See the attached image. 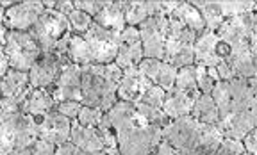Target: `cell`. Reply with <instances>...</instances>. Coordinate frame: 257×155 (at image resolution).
Segmentation results:
<instances>
[{"mask_svg": "<svg viewBox=\"0 0 257 155\" xmlns=\"http://www.w3.org/2000/svg\"><path fill=\"white\" fill-rule=\"evenodd\" d=\"M211 95L220 111L218 127L223 135L243 141L257 127V79L218 82Z\"/></svg>", "mask_w": 257, "mask_h": 155, "instance_id": "6da1fadb", "label": "cell"}, {"mask_svg": "<svg viewBox=\"0 0 257 155\" xmlns=\"http://www.w3.org/2000/svg\"><path fill=\"white\" fill-rule=\"evenodd\" d=\"M102 123L116 134L120 155H152L163 143L165 128L150 125L133 102L118 100L105 112Z\"/></svg>", "mask_w": 257, "mask_h": 155, "instance_id": "7a4b0ae2", "label": "cell"}, {"mask_svg": "<svg viewBox=\"0 0 257 155\" xmlns=\"http://www.w3.org/2000/svg\"><path fill=\"white\" fill-rule=\"evenodd\" d=\"M163 139L181 155H214L225 135L218 125L202 123L189 114L172 119L163 130Z\"/></svg>", "mask_w": 257, "mask_h": 155, "instance_id": "3957f363", "label": "cell"}, {"mask_svg": "<svg viewBox=\"0 0 257 155\" xmlns=\"http://www.w3.org/2000/svg\"><path fill=\"white\" fill-rule=\"evenodd\" d=\"M120 36L121 32L109 31V29L100 27L98 24H93V27L84 34L73 32L68 48L70 61L79 66L112 64L118 56Z\"/></svg>", "mask_w": 257, "mask_h": 155, "instance_id": "277c9868", "label": "cell"}, {"mask_svg": "<svg viewBox=\"0 0 257 155\" xmlns=\"http://www.w3.org/2000/svg\"><path fill=\"white\" fill-rule=\"evenodd\" d=\"M82 68V105L107 112L118 102L123 70L112 64H86Z\"/></svg>", "mask_w": 257, "mask_h": 155, "instance_id": "5b68a950", "label": "cell"}, {"mask_svg": "<svg viewBox=\"0 0 257 155\" xmlns=\"http://www.w3.org/2000/svg\"><path fill=\"white\" fill-rule=\"evenodd\" d=\"M29 32L38 41L43 54L68 56L70 40L73 36V29L70 25L68 16L61 15L56 9H47L38 20V24Z\"/></svg>", "mask_w": 257, "mask_h": 155, "instance_id": "8992f818", "label": "cell"}, {"mask_svg": "<svg viewBox=\"0 0 257 155\" xmlns=\"http://www.w3.org/2000/svg\"><path fill=\"white\" fill-rule=\"evenodd\" d=\"M0 125H2V141H0L2 155L31 150L34 143L40 139L38 119L22 111L2 112Z\"/></svg>", "mask_w": 257, "mask_h": 155, "instance_id": "52a82bcc", "label": "cell"}, {"mask_svg": "<svg viewBox=\"0 0 257 155\" xmlns=\"http://www.w3.org/2000/svg\"><path fill=\"white\" fill-rule=\"evenodd\" d=\"M170 20V32H168V41H166V54L165 61L177 70L186 66H193L195 64V41H197L198 34L182 25L181 22L168 16Z\"/></svg>", "mask_w": 257, "mask_h": 155, "instance_id": "ba28073f", "label": "cell"}, {"mask_svg": "<svg viewBox=\"0 0 257 155\" xmlns=\"http://www.w3.org/2000/svg\"><path fill=\"white\" fill-rule=\"evenodd\" d=\"M2 52L9 57L13 70L18 72H31L32 66L41 59L43 50L34 40L31 32L9 31L2 45Z\"/></svg>", "mask_w": 257, "mask_h": 155, "instance_id": "9c48e42d", "label": "cell"}, {"mask_svg": "<svg viewBox=\"0 0 257 155\" xmlns=\"http://www.w3.org/2000/svg\"><path fill=\"white\" fill-rule=\"evenodd\" d=\"M191 4L200 11L202 18L205 22V29L207 31H214L223 24L225 20H229L232 16L245 15V13L253 11L255 2H209V0H191Z\"/></svg>", "mask_w": 257, "mask_h": 155, "instance_id": "30bf717a", "label": "cell"}, {"mask_svg": "<svg viewBox=\"0 0 257 155\" xmlns=\"http://www.w3.org/2000/svg\"><path fill=\"white\" fill-rule=\"evenodd\" d=\"M141 41H143L145 59H161L165 61L166 41L170 32L168 16H152L140 25Z\"/></svg>", "mask_w": 257, "mask_h": 155, "instance_id": "8fae6325", "label": "cell"}, {"mask_svg": "<svg viewBox=\"0 0 257 155\" xmlns=\"http://www.w3.org/2000/svg\"><path fill=\"white\" fill-rule=\"evenodd\" d=\"M45 9V4L40 0H29V2H16L11 9H2V25L9 31L29 32L38 24Z\"/></svg>", "mask_w": 257, "mask_h": 155, "instance_id": "7c38bea8", "label": "cell"}, {"mask_svg": "<svg viewBox=\"0 0 257 155\" xmlns=\"http://www.w3.org/2000/svg\"><path fill=\"white\" fill-rule=\"evenodd\" d=\"M68 56H57V54H43L41 59L38 61L32 70L29 72L31 75V84L34 89H50L59 79L61 72L66 64H70Z\"/></svg>", "mask_w": 257, "mask_h": 155, "instance_id": "4fadbf2b", "label": "cell"}, {"mask_svg": "<svg viewBox=\"0 0 257 155\" xmlns=\"http://www.w3.org/2000/svg\"><path fill=\"white\" fill-rule=\"evenodd\" d=\"M257 24V13L250 11L245 15L232 16L229 20H225L220 27L216 29V34L220 41H223L227 47L241 43H250V36Z\"/></svg>", "mask_w": 257, "mask_h": 155, "instance_id": "5bb4252c", "label": "cell"}, {"mask_svg": "<svg viewBox=\"0 0 257 155\" xmlns=\"http://www.w3.org/2000/svg\"><path fill=\"white\" fill-rule=\"evenodd\" d=\"M48 91L52 93L56 103L66 102V100H75L82 103V68L75 63L66 64L59 79Z\"/></svg>", "mask_w": 257, "mask_h": 155, "instance_id": "9a60e30c", "label": "cell"}, {"mask_svg": "<svg viewBox=\"0 0 257 155\" xmlns=\"http://www.w3.org/2000/svg\"><path fill=\"white\" fill-rule=\"evenodd\" d=\"M38 119V132H40V139L50 141L56 146L70 141V134H72V121L73 119L63 116L59 111L52 109L45 116Z\"/></svg>", "mask_w": 257, "mask_h": 155, "instance_id": "2e32d148", "label": "cell"}, {"mask_svg": "<svg viewBox=\"0 0 257 155\" xmlns=\"http://www.w3.org/2000/svg\"><path fill=\"white\" fill-rule=\"evenodd\" d=\"M145 59V50H143V41H141V34L138 27H125V31L120 36V48H118V56L114 63L121 68L140 66L141 61Z\"/></svg>", "mask_w": 257, "mask_h": 155, "instance_id": "e0dca14e", "label": "cell"}, {"mask_svg": "<svg viewBox=\"0 0 257 155\" xmlns=\"http://www.w3.org/2000/svg\"><path fill=\"white\" fill-rule=\"evenodd\" d=\"M152 86L154 84L150 82L149 77L141 72L140 66L127 68V70H123V77H121L120 86H118V100L134 103Z\"/></svg>", "mask_w": 257, "mask_h": 155, "instance_id": "ac0fdd59", "label": "cell"}, {"mask_svg": "<svg viewBox=\"0 0 257 155\" xmlns=\"http://www.w3.org/2000/svg\"><path fill=\"white\" fill-rule=\"evenodd\" d=\"M225 61L232 68L236 79H257V59L250 50V43L229 47Z\"/></svg>", "mask_w": 257, "mask_h": 155, "instance_id": "d6986e66", "label": "cell"}, {"mask_svg": "<svg viewBox=\"0 0 257 155\" xmlns=\"http://www.w3.org/2000/svg\"><path fill=\"white\" fill-rule=\"evenodd\" d=\"M223 61L220 50V38L214 31L205 29L195 41V64L205 68H216Z\"/></svg>", "mask_w": 257, "mask_h": 155, "instance_id": "ffe728a7", "label": "cell"}, {"mask_svg": "<svg viewBox=\"0 0 257 155\" xmlns=\"http://www.w3.org/2000/svg\"><path fill=\"white\" fill-rule=\"evenodd\" d=\"M70 141L86 151L88 155L95 153H104L105 144H104V135H102L98 127H84L80 125L77 119L72 121V134H70Z\"/></svg>", "mask_w": 257, "mask_h": 155, "instance_id": "44dd1931", "label": "cell"}, {"mask_svg": "<svg viewBox=\"0 0 257 155\" xmlns=\"http://www.w3.org/2000/svg\"><path fill=\"white\" fill-rule=\"evenodd\" d=\"M140 68L141 72L149 77L154 86H159L166 93L170 89H173L177 80V73H179V70L175 66H172V64H168L166 61H161V59H143Z\"/></svg>", "mask_w": 257, "mask_h": 155, "instance_id": "7402d4cb", "label": "cell"}, {"mask_svg": "<svg viewBox=\"0 0 257 155\" xmlns=\"http://www.w3.org/2000/svg\"><path fill=\"white\" fill-rule=\"evenodd\" d=\"M31 75L27 72H18V70H9L4 77H2V84H0V91L4 98H13L15 102L22 103L27 100V96L32 91Z\"/></svg>", "mask_w": 257, "mask_h": 155, "instance_id": "603a6c76", "label": "cell"}, {"mask_svg": "<svg viewBox=\"0 0 257 155\" xmlns=\"http://www.w3.org/2000/svg\"><path fill=\"white\" fill-rule=\"evenodd\" d=\"M125 20L127 27H140L145 20L152 16H166L163 2L157 0H133V2H123Z\"/></svg>", "mask_w": 257, "mask_h": 155, "instance_id": "cb8c5ba5", "label": "cell"}, {"mask_svg": "<svg viewBox=\"0 0 257 155\" xmlns=\"http://www.w3.org/2000/svg\"><path fill=\"white\" fill-rule=\"evenodd\" d=\"M198 96L191 95L188 91H182V89L175 88L170 89L166 93V100H165V105H163V111L166 112L170 119H179V118H184V116H189L193 111V105L197 102Z\"/></svg>", "mask_w": 257, "mask_h": 155, "instance_id": "d4e9b609", "label": "cell"}, {"mask_svg": "<svg viewBox=\"0 0 257 155\" xmlns=\"http://www.w3.org/2000/svg\"><path fill=\"white\" fill-rule=\"evenodd\" d=\"M56 107L57 103L48 89H32L27 100L22 103V112L34 116V118H41V116H45L48 111H52Z\"/></svg>", "mask_w": 257, "mask_h": 155, "instance_id": "484cf974", "label": "cell"}, {"mask_svg": "<svg viewBox=\"0 0 257 155\" xmlns=\"http://www.w3.org/2000/svg\"><path fill=\"white\" fill-rule=\"evenodd\" d=\"M95 24L100 27L109 29V31L123 32L127 27V20H125V11H123V2H109L105 8L102 9L95 18Z\"/></svg>", "mask_w": 257, "mask_h": 155, "instance_id": "4316f807", "label": "cell"}, {"mask_svg": "<svg viewBox=\"0 0 257 155\" xmlns=\"http://www.w3.org/2000/svg\"><path fill=\"white\" fill-rule=\"evenodd\" d=\"M170 16L177 18V20L181 22L182 25H186L188 29H191L193 32H197L198 36H200L202 32L205 31V22L202 18L200 11H198L191 2H181L179 8L172 13Z\"/></svg>", "mask_w": 257, "mask_h": 155, "instance_id": "83f0119b", "label": "cell"}, {"mask_svg": "<svg viewBox=\"0 0 257 155\" xmlns=\"http://www.w3.org/2000/svg\"><path fill=\"white\" fill-rule=\"evenodd\" d=\"M191 116L202 123L207 125H218L220 123V111L216 107V102H214L213 95H200L193 105Z\"/></svg>", "mask_w": 257, "mask_h": 155, "instance_id": "f1b7e54d", "label": "cell"}, {"mask_svg": "<svg viewBox=\"0 0 257 155\" xmlns=\"http://www.w3.org/2000/svg\"><path fill=\"white\" fill-rule=\"evenodd\" d=\"M175 88L191 93V95H195V96L202 95L200 89H198V84H197V70H195V64L179 70L177 80H175Z\"/></svg>", "mask_w": 257, "mask_h": 155, "instance_id": "f546056e", "label": "cell"}, {"mask_svg": "<svg viewBox=\"0 0 257 155\" xmlns=\"http://www.w3.org/2000/svg\"><path fill=\"white\" fill-rule=\"evenodd\" d=\"M141 116H143L150 125H156V127L165 128L166 125L172 121V119L166 116V112L163 109H154V107H147V105H141V103H134Z\"/></svg>", "mask_w": 257, "mask_h": 155, "instance_id": "4dcf8cb0", "label": "cell"}, {"mask_svg": "<svg viewBox=\"0 0 257 155\" xmlns=\"http://www.w3.org/2000/svg\"><path fill=\"white\" fill-rule=\"evenodd\" d=\"M165 100H166L165 89L159 88V86H152V88L147 89V93L134 103H141V105H147V107H154V109H163Z\"/></svg>", "mask_w": 257, "mask_h": 155, "instance_id": "1f68e13d", "label": "cell"}, {"mask_svg": "<svg viewBox=\"0 0 257 155\" xmlns=\"http://www.w3.org/2000/svg\"><path fill=\"white\" fill-rule=\"evenodd\" d=\"M68 20L75 34H84V32H88L89 29L93 27V24H95L93 16H89L88 13H84V11H80V9H75V11L68 16Z\"/></svg>", "mask_w": 257, "mask_h": 155, "instance_id": "d6a6232c", "label": "cell"}, {"mask_svg": "<svg viewBox=\"0 0 257 155\" xmlns=\"http://www.w3.org/2000/svg\"><path fill=\"white\" fill-rule=\"evenodd\" d=\"M195 70H197V84L200 93L202 95H211L214 86L218 84V80L211 75V70L202 66V64H195Z\"/></svg>", "mask_w": 257, "mask_h": 155, "instance_id": "836d02e7", "label": "cell"}, {"mask_svg": "<svg viewBox=\"0 0 257 155\" xmlns=\"http://www.w3.org/2000/svg\"><path fill=\"white\" fill-rule=\"evenodd\" d=\"M104 116L105 112L100 111V109L84 105L82 111L79 112V116H77V121L80 125H84V127H100V123L104 121Z\"/></svg>", "mask_w": 257, "mask_h": 155, "instance_id": "e575fe53", "label": "cell"}, {"mask_svg": "<svg viewBox=\"0 0 257 155\" xmlns=\"http://www.w3.org/2000/svg\"><path fill=\"white\" fill-rule=\"evenodd\" d=\"M245 151L246 150H245L243 141L232 139V137H225L214 155H243Z\"/></svg>", "mask_w": 257, "mask_h": 155, "instance_id": "d590c367", "label": "cell"}, {"mask_svg": "<svg viewBox=\"0 0 257 155\" xmlns=\"http://www.w3.org/2000/svg\"><path fill=\"white\" fill-rule=\"evenodd\" d=\"M73 2H75V9L88 13L89 16H93V20L107 4V0H73Z\"/></svg>", "mask_w": 257, "mask_h": 155, "instance_id": "8d00e7d4", "label": "cell"}, {"mask_svg": "<svg viewBox=\"0 0 257 155\" xmlns=\"http://www.w3.org/2000/svg\"><path fill=\"white\" fill-rule=\"evenodd\" d=\"M82 107H84V105L80 102H75V100H66V102L57 103V111L70 119H77V116L82 111Z\"/></svg>", "mask_w": 257, "mask_h": 155, "instance_id": "74e56055", "label": "cell"}, {"mask_svg": "<svg viewBox=\"0 0 257 155\" xmlns=\"http://www.w3.org/2000/svg\"><path fill=\"white\" fill-rule=\"evenodd\" d=\"M56 144L50 141L38 139L34 146L31 148V155H56Z\"/></svg>", "mask_w": 257, "mask_h": 155, "instance_id": "f35d334b", "label": "cell"}, {"mask_svg": "<svg viewBox=\"0 0 257 155\" xmlns=\"http://www.w3.org/2000/svg\"><path fill=\"white\" fill-rule=\"evenodd\" d=\"M56 155H88V153L80 150L72 141H66V143L59 144V146L56 148Z\"/></svg>", "mask_w": 257, "mask_h": 155, "instance_id": "ab89813d", "label": "cell"}, {"mask_svg": "<svg viewBox=\"0 0 257 155\" xmlns=\"http://www.w3.org/2000/svg\"><path fill=\"white\" fill-rule=\"evenodd\" d=\"M54 9L57 13H61V15L70 16L75 11V2H72V0H57L56 4H54Z\"/></svg>", "mask_w": 257, "mask_h": 155, "instance_id": "60d3db41", "label": "cell"}, {"mask_svg": "<svg viewBox=\"0 0 257 155\" xmlns=\"http://www.w3.org/2000/svg\"><path fill=\"white\" fill-rule=\"evenodd\" d=\"M243 144H245V150L250 151V153L257 155V127L253 128L252 132L245 135V139H243Z\"/></svg>", "mask_w": 257, "mask_h": 155, "instance_id": "b9f144b4", "label": "cell"}, {"mask_svg": "<svg viewBox=\"0 0 257 155\" xmlns=\"http://www.w3.org/2000/svg\"><path fill=\"white\" fill-rule=\"evenodd\" d=\"M152 155H181V153H179V151H177L175 148L168 143V141L163 139V143L156 148V151H154Z\"/></svg>", "mask_w": 257, "mask_h": 155, "instance_id": "7bdbcfd3", "label": "cell"}, {"mask_svg": "<svg viewBox=\"0 0 257 155\" xmlns=\"http://www.w3.org/2000/svg\"><path fill=\"white\" fill-rule=\"evenodd\" d=\"M250 50H252L253 57L257 59V24L252 31V36H250Z\"/></svg>", "mask_w": 257, "mask_h": 155, "instance_id": "ee69618b", "label": "cell"}, {"mask_svg": "<svg viewBox=\"0 0 257 155\" xmlns=\"http://www.w3.org/2000/svg\"><path fill=\"white\" fill-rule=\"evenodd\" d=\"M9 155H31V150H25V151H13Z\"/></svg>", "mask_w": 257, "mask_h": 155, "instance_id": "f6af8a7d", "label": "cell"}, {"mask_svg": "<svg viewBox=\"0 0 257 155\" xmlns=\"http://www.w3.org/2000/svg\"><path fill=\"white\" fill-rule=\"evenodd\" d=\"M243 155H253V153H250V151H245V153H243Z\"/></svg>", "mask_w": 257, "mask_h": 155, "instance_id": "bcb514c9", "label": "cell"}, {"mask_svg": "<svg viewBox=\"0 0 257 155\" xmlns=\"http://www.w3.org/2000/svg\"><path fill=\"white\" fill-rule=\"evenodd\" d=\"M95 155H107V153H95Z\"/></svg>", "mask_w": 257, "mask_h": 155, "instance_id": "7dc6e473", "label": "cell"}]
</instances>
